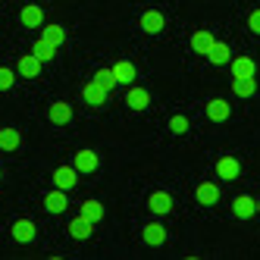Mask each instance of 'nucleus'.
<instances>
[{"instance_id":"20","label":"nucleus","mask_w":260,"mask_h":260,"mask_svg":"<svg viewBox=\"0 0 260 260\" xmlns=\"http://www.w3.org/2000/svg\"><path fill=\"white\" fill-rule=\"evenodd\" d=\"M216 173H219L222 179H238L241 166H238V160H235V157H219V163H216Z\"/></svg>"},{"instance_id":"32","label":"nucleus","mask_w":260,"mask_h":260,"mask_svg":"<svg viewBox=\"0 0 260 260\" xmlns=\"http://www.w3.org/2000/svg\"><path fill=\"white\" fill-rule=\"evenodd\" d=\"M0 176H4V173H0Z\"/></svg>"},{"instance_id":"13","label":"nucleus","mask_w":260,"mask_h":260,"mask_svg":"<svg viewBox=\"0 0 260 260\" xmlns=\"http://www.w3.org/2000/svg\"><path fill=\"white\" fill-rule=\"evenodd\" d=\"M229 113H232V107H229L226 101H219V98L207 104V119H213V122H226Z\"/></svg>"},{"instance_id":"17","label":"nucleus","mask_w":260,"mask_h":260,"mask_svg":"<svg viewBox=\"0 0 260 260\" xmlns=\"http://www.w3.org/2000/svg\"><path fill=\"white\" fill-rule=\"evenodd\" d=\"M44 207H47L50 213H63V210L69 207V201H66V191H63V188H57V191H50V194L44 198Z\"/></svg>"},{"instance_id":"27","label":"nucleus","mask_w":260,"mask_h":260,"mask_svg":"<svg viewBox=\"0 0 260 260\" xmlns=\"http://www.w3.org/2000/svg\"><path fill=\"white\" fill-rule=\"evenodd\" d=\"M170 132L173 135H185V132H188V119H185V116H173L170 119Z\"/></svg>"},{"instance_id":"15","label":"nucleus","mask_w":260,"mask_h":260,"mask_svg":"<svg viewBox=\"0 0 260 260\" xmlns=\"http://www.w3.org/2000/svg\"><path fill=\"white\" fill-rule=\"evenodd\" d=\"M144 241L151 248H160L163 241H166V229L160 226V222H147V226H144Z\"/></svg>"},{"instance_id":"9","label":"nucleus","mask_w":260,"mask_h":260,"mask_svg":"<svg viewBox=\"0 0 260 260\" xmlns=\"http://www.w3.org/2000/svg\"><path fill=\"white\" fill-rule=\"evenodd\" d=\"M91 232H94V219H88V216H82V213L69 222V235H72V238H88Z\"/></svg>"},{"instance_id":"3","label":"nucleus","mask_w":260,"mask_h":260,"mask_svg":"<svg viewBox=\"0 0 260 260\" xmlns=\"http://www.w3.org/2000/svg\"><path fill=\"white\" fill-rule=\"evenodd\" d=\"M76 182H79V170H76V166H60V170L53 173V185L63 188V191L76 188Z\"/></svg>"},{"instance_id":"22","label":"nucleus","mask_w":260,"mask_h":260,"mask_svg":"<svg viewBox=\"0 0 260 260\" xmlns=\"http://www.w3.org/2000/svg\"><path fill=\"white\" fill-rule=\"evenodd\" d=\"M31 53H35L41 63H44V60H53V57H57V44H50V41L38 38V41H35V47H31Z\"/></svg>"},{"instance_id":"7","label":"nucleus","mask_w":260,"mask_h":260,"mask_svg":"<svg viewBox=\"0 0 260 260\" xmlns=\"http://www.w3.org/2000/svg\"><path fill=\"white\" fill-rule=\"evenodd\" d=\"M204 57H207L213 66H222V63H229V60H232V50H229V44H222V41H213V44H210V50L204 53Z\"/></svg>"},{"instance_id":"30","label":"nucleus","mask_w":260,"mask_h":260,"mask_svg":"<svg viewBox=\"0 0 260 260\" xmlns=\"http://www.w3.org/2000/svg\"><path fill=\"white\" fill-rule=\"evenodd\" d=\"M248 25H251L254 35H260V10H254V13L248 16Z\"/></svg>"},{"instance_id":"5","label":"nucleus","mask_w":260,"mask_h":260,"mask_svg":"<svg viewBox=\"0 0 260 260\" xmlns=\"http://www.w3.org/2000/svg\"><path fill=\"white\" fill-rule=\"evenodd\" d=\"M232 213H235L238 219H251V216L257 213V201L248 198V194H238L235 204H232Z\"/></svg>"},{"instance_id":"26","label":"nucleus","mask_w":260,"mask_h":260,"mask_svg":"<svg viewBox=\"0 0 260 260\" xmlns=\"http://www.w3.org/2000/svg\"><path fill=\"white\" fill-rule=\"evenodd\" d=\"M82 216H88V219H101L104 216V204L101 201H82Z\"/></svg>"},{"instance_id":"25","label":"nucleus","mask_w":260,"mask_h":260,"mask_svg":"<svg viewBox=\"0 0 260 260\" xmlns=\"http://www.w3.org/2000/svg\"><path fill=\"white\" fill-rule=\"evenodd\" d=\"M41 38L60 47V44H63V38H66V31H63L60 25H44V28H41Z\"/></svg>"},{"instance_id":"4","label":"nucleus","mask_w":260,"mask_h":260,"mask_svg":"<svg viewBox=\"0 0 260 260\" xmlns=\"http://www.w3.org/2000/svg\"><path fill=\"white\" fill-rule=\"evenodd\" d=\"M194 198H198V204H204V207H213V204L219 201V188L213 182H201L194 188Z\"/></svg>"},{"instance_id":"6","label":"nucleus","mask_w":260,"mask_h":260,"mask_svg":"<svg viewBox=\"0 0 260 260\" xmlns=\"http://www.w3.org/2000/svg\"><path fill=\"white\" fill-rule=\"evenodd\" d=\"M72 166H76L79 173H94L98 170V154L88 151V147H82V151L76 154V160H72Z\"/></svg>"},{"instance_id":"23","label":"nucleus","mask_w":260,"mask_h":260,"mask_svg":"<svg viewBox=\"0 0 260 260\" xmlns=\"http://www.w3.org/2000/svg\"><path fill=\"white\" fill-rule=\"evenodd\" d=\"M19 141H22V135L16 132V128H0V147L10 154V151H16L19 147Z\"/></svg>"},{"instance_id":"2","label":"nucleus","mask_w":260,"mask_h":260,"mask_svg":"<svg viewBox=\"0 0 260 260\" xmlns=\"http://www.w3.org/2000/svg\"><path fill=\"white\" fill-rule=\"evenodd\" d=\"M10 232H13V238L19 241V245H28V241H35V232H38V226H35L31 219H16Z\"/></svg>"},{"instance_id":"28","label":"nucleus","mask_w":260,"mask_h":260,"mask_svg":"<svg viewBox=\"0 0 260 260\" xmlns=\"http://www.w3.org/2000/svg\"><path fill=\"white\" fill-rule=\"evenodd\" d=\"M13 82H16V76H13V69H7V66H0V91H10V88H13Z\"/></svg>"},{"instance_id":"14","label":"nucleus","mask_w":260,"mask_h":260,"mask_svg":"<svg viewBox=\"0 0 260 260\" xmlns=\"http://www.w3.org/2000/svg\"><path fill=\"white\" fill-rule=\"evenodd\" d=\"M147 207H151L154 213H160V216H163V213H170V210H173V198L166 194V191H154V194H151V201H147Z\"/></svg>"},{"instance_id":"31","label":"nucleus","mask_w":260,"mask_h":260,"mask_svg":"<svg viewBox=\"0 0 260 260\" xmlns=\"http://www.w3.org/2000/svg\"><path fill=\"white\" fill-rule=\"evenodd\" d=\"M257 213H260V201H257Z\"/></svg>"},{"instance_id":"24","label":"nucleus","mask_w":260,"mask_h":260,"mask_svg":"<svg viewBox=\"0 0 260 260\" xmlns=\"http://www.w3.org/2000/svg\"><path fill=\"white\" fill-rule=\"evenodd\" d=\"M213 41H216V38H213L210 31H194V35H191V47H194L198 53H207Z\"/></svg>"},{"instance_id":"11","label":"nucleus","mask_w":260,"mask_h":260,"mask_svg":"<svg viewBox=\"0 0 260 260\" xmlns=\"http://www.w3.org/2000/svg\"><path fill=\"white\" fill-rule=\"evenodd\" d=\"M47 116H50V122H57V125H66V122L72 119V107H69L66 101H57V104H50Z\"/></svg>"},{"instance_id":"29","label":"nucleus","mask_w":260,"mask_h":260,"mask_svg":"<svg viewBox=\"0 0 260 260\" xmlns=\"http://www.w3.org/2000/svg\"><path fill=\"white\" fill-rule=\"evenodd\" d=\"M94 82H101L104 88H113V85H116V76H113V69H101L98 76H94Z\"/></svg>"},{"instance_id":"19","label":"nucleus","mask_w":260,"mask_h":260,"mask_svg":"<svg viewBox=\"0 0 260 260\" xmlns=\"http://www.w3.org/2000/svg\"><path fill=\"white\" fill-rule=\"evenodd\" d=\"M113 76H116V85H132L135 82V66L128 63V60H119L113 66Z\"/></svg>"},{"instance_id":"12","label":"nucleus","mask_w":260,"mask_h":260,"mask_svg":"<svg viewBox=\"0 0 260 260\" xmlns=\"http://www.w3.org/2000/svg\"><path fill=\"white\" fill-rule=\"evenodd\" d=\"M38 72H41V60L35 57V53H25V57H19V76H25V79H38Z\"/></svg>"},{"instance_id":"21","label":"nucleus","mask_w":260,"mask_h":260,"mask_svg":"<svg viewBox=\"0 0 260 260\" xmlns=\"http://www.w3.org/2000/svg\"><path fill=\"white\" fill-rule=\"evenodd\" d=\"M232 91H235V98H251L254 91H257V82L254 79H238V76H232Z\"/></svg>"},{"instance_id":"16","label":"nucleus","mask_w":260,"mask_h":260,"mask_svg":"<svg viewBox=\"0 0 260 260\" xmlns=\"http://www.w3.org/2000/svg\"><path fill=\"white\" fill-rule=\"evenodd\" d=\"M125 104L132 107V110H147V104H151V94H147L144 88H128Z\"/></svg>"},{"instance_id":"1","label":"nucleus","mask_w":260,"mask_h":260,"mask_svg":"<svg viewBox=\"0 0 260 260\" xmlns=\"http://www.w3.org/2000/svg\"><path fill=\"white\" fill-rule=\"evenodd\" d=\"M107 91H110V88H104L101 82H94V79H91V82L82 88L85 104H91V107H104V104H107Z\"/></svg>"},{"instance_id":"10","label":"nucleus","mask_w":260,"mask_h":260,"mask_svg":"<svg viewBox=\"0 0 260 260\" xmlns=\"http://www.w3.org/2000/svg\"><path fill=\"white\" fill-rule=\"evenodd\" d=\"M19 19H22L25 28H41V25H44V10L31 4V7H25V10L19 13Z\"/></svg>"},{"instance_id":"8","label":"nucleus","mask_w":260,"mask_h":260,"mask_svg":"<svg viewBox=\"0 0 260 260\" xmlns=\"http://www.w3.org/2000/svg\"><path fill=\"white\" fill-rule=\"evenodd\" d=\"M163 25H166V19L160 16V10H147V13H141V28H144L147 35L163 31Z\"/></svg>"},{"instance_id":"18","label":"nucleus","mask_w":260,"mask_h":260,"mask_svg":"<svg viewBox=\"0 0 260 260\" xmlns=\"http://www.w3.org/2000/svg\"><path fill=\"white\" fill-rule=\"evenodd\" d=\"M254 60L251 57H235L232 60V76H238V79H254Z\"/></svg>"}]
</instances>
